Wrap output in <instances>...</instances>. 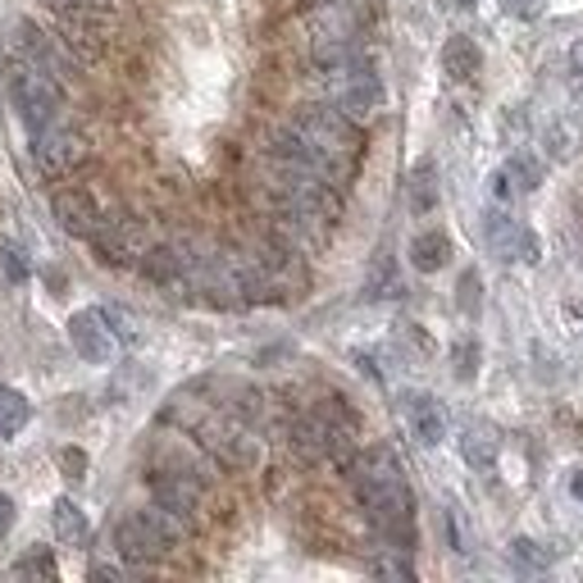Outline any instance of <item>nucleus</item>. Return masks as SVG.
Wrapping results in <instances>:
<instances>
[{
	"mask_svg": "<svg viewBox=\"0 0 583 583\" xmlns=\"http://www.w3.org/2000/svg\"><path fill=\"white\" fill-rule=\"evenodd\" d=\"M197 442L228 470H251L260 460V442L251 438V428L237 415H210L197 424Z\"/></svg>",
	"mask_w": 583,
	"mask_h": 583,
	"instance_id": "nucleus-6",
	"label": "nucleus"
},
{
	"mask_svg": "<svg viewBox=\"0 0 583 583\" xmlns=\"http://www.w3.org/2000/svg\"><path fill=\"white\" fill-rule=\"evenodd\" d=\"M506 178H515V188H519V192H534L538 182H542L538 165H534V160H525V156H515V160L506 165Z\"/></svg>",
	"mask_w": 583,
	"mask_h": 583,
	"instance_id": "nucleus-23",
	"label": "nucleus"
},
{
	"mask_svg": "<svg viewBox=\"0 0 583 583\" xmlns=\"http://www.w3.org/2000/svg\"><path fill=\"white\" fill-rule=\"evenodd\" d=\"M370 570H374V574H383V579H415L411 561H374Z\"/></svg>",
	"mask_w": 583,
	"mask_h": 583,
	"instance_id": "nucleus-25",
	"label": "nucleus"
},
{
	"mask_svg": "<svg viewBox=\"0 0 583 583\" xmlns=\"http://www.w3.org/2000/svg\"><path fill=\"white\" fill-rule=\"evenodd\" d=\"M447 256H451V237L438 233V228H428V233H419V237L411 242V265H415L419 273H438V269L447 265Z\"/></svg>",
	"mask_w": 583,
	"mask_h": 583,
	"instance_id": "nucleus-16",
	"label": "nucleus"
},
{
	"mask_svg": "<svg viewBox=\"0 0 583 583\" xmlns=\"http://www.w3.org/2000/svg\"><path fill=\"white\" fill-rule=\"evenodd\" d=\"M324 78L333 87V105L343 114H351L356 124L383 110V78L374 74V65L365 55H351V59H343V65L324 69Z\"/></svg>",
	"mask_w": 583,
	"mask_h": 583,
	"instance_id": "nucleus-5",
	"label": "nucleus"
},
{
	"mask_svg": "<svg viewBox=\"0 0 583 583\" xmlns=\"http://www.w3.org/2000/svg\"><path fill=\"white\" fill-rule=\"evenodd\" d=\"M5 434H14V428H10V419H0V438H5Z\"/></svg>",
	"mask_w": 583,
	"mask_h": 583,
	"instance_id": "nucleus-33",
	"label": "nucleus"
},
{
	"mask_svg": "<svg viewBox=\"0 0 583 583\" xmlns=\"http://www.w3.org/2000/svg\"><path fill=\"white\" fill-rule=\"evenodd\" d=\"M65 51H69V46L59 42V37H51L42 23H33V19L10 23V55H14V59H27V65H42L46 74L65 78V74H69Z\"/></svg>",
	"mask_w": 583,
	"mask_h": 583,
	"instance_id": "nucleus-8",
	"label": "nucleus"
},
{
	"mask_svg": "<svg viewBox=\"0 0 583 583\" xmlns=\"http://www.w3.org/2000/svg\"><path fill=\"white\" fill-rule=\"evenodd\" d=\"M0 415L10 419V428H19V424L33 419V406H27V396H23V392H14V388L0 383Z\"/></svg>",
	"mask_w": 583,
	"mask_h": 583,
	"instance_id": "nucleus-21",
	"label": "nucleus"
},
{
	"mask_svg": "<svg viewBox=\"0 0 583 583\" xmlns=\"http://www.w3.org/2000/svg\"><path fill=\"white\" fill-rule=\"evenodd\" d=\"M511 561L519 565V570H547V551H538V542H529V538H515L511 542Z\"/></svg>",
	"mask_w": 583,
	"mask_h": 583,
	"instance_id": "nucleus-22",
	"label": "nucleus"
},
{
	"mask_svg": "<svg viewBox=\"0 0 583 583\" xmlns=\"http://www.w3.org/2000/svg\"><path fill=\"white\" fill-rule=\"evenodd\" d=\"M466 311H474V273H466Z\"/></svg>",
	"mask_w": 583,
	"mask_h": 583,
	"instance_id": "nucleus-31",
	"label": "nucleus"
},
{
	"mask_svg": "<svg viewBox=\"0 0 583 583\" xmlns=\"http://www.w3.org/2000/svg\"><path fill=\"white\" fill-rule=\"evenodd\" d=\"M91 579H124V570H114V565H91Z\"/></svg>",
	"mask_w": 583,
	"mask_h": 583,
	"instance_id": "nucleus-30",
	"label": "nucleus"
},
{
	"mask_svg": "<svg viewBox=\"0 0 583 583\" xmlns=\"http://www.w3.org/2000/svg\"><path fill=\"white\" fill-rule=\"evenodd\" d=\"M51 525H55L59 547H82V542H87V515H82L69 497H59V502L51 506Z\"/></svg>",
	"mask_w": 583,
	"mask_h": 583,
	"instance_id": "nucleus-17",
	"label": "nucleus"
},
{
	"mask_svg": "<svg viewBox=\"0 0 583 583\" xmlns=\"http://www.w3.org/2000/svg\"><path fill=\"white\" fill-rule=\"evenodd\" d=\"M570 487H574V497L583 502V474H574V483H570Z\"/></svg>",
	"mask_w": 583,
	"mask_h": 583,
	"instance_id": "nucleus-32",
	"label": "nucleus"
},
{
	"mask_svg": "<svg viewBox=\"0 0 583 583\" xmlns=\"http://www.w3.org/2000/svg\"><path fill=\"white\" fill-rule=\"evenodd\" d=\"M91 242H97V251L110 260V265H133V260H142L146 256V247H150V237H146V228L137 224V220H101V228L91 233Z\"/></svg>",
	"mask_w": 583,
	"mask_h": 583,
	"instance_id": "nucleus-10",
	"label": "nucleus"
},
{
	"mask_svg": "<svg viewBox=\"0 0 583 583\" xmlns=\"http://www.w3.org/2000/svg\"><path fill=\"white\" fill-rule=\"evenodd\" d=\"M301 146V156L315 169H324L337 188L351 182V173L360 169V150H365V133L351 114H343L337 105H311L292 119L288 128Z\"/></svg>",
	"mask_w": 583,
	"mask_h": 583,
	"instance_id": "nucleus-2",
	"label": "nucleus"
},
{
	"mask_svg": "<svg viewBox=\"0 0 583 583\" xmlns=\"http://www.w3.org/2000/svg\"><path fill=\"white\" fill-rule=\"evenodd\" d=\"M0 265H5V279L10 283H23L27 279V260H23L19 247H0Z\"/></svg>",
	"mask_w": 583,
	"mask_h": 583,
	"instance_id": "nucleus-24",
	"label": "nucleus"
},
{
	"mask_svg": "<svg viewBox=\"0 0 583 583\" xmlns=\"http://www.w3.org/2000/svg\"><path fill=\"white\" fill-rule=\"evenodd\" d=\"M347 474H351V487H356L365 515H370V525L396 551H406L415 542V497L406 487L402 460H396L388 447H365V451H356Z\"/></svg>",
	"mask_w": 583,
	"mask_h": 583,
	"instance_id": "nucleus-1",
	"label": "nucleus"
},
{
	"mask_svg": "<svg viewBox=\"0 0 583 583\" xmlns=\"http://www.w3.org/2000/svg\"><path fill=\"white\" fill-rule=\"evenodd\" d=\"M456 379H474V343L456 347Z\"/></svg>",
	"mask_w": 583,
	"mask_h": 583,
	"instance_id": "nucleus-26",
	"label": "nucleus"
},
{
	"mask_svg": "<svg viewBox=\"0 0 583 583\" xmlns=\"http://www.w3.org/2000/svg\"><path fill=\"white\" fill-rule=\"evenodd\" d=\"M479 69H483V55H479L474 37H447V46H442V74L451 82H470Z\"/></svg>",
	"mask_w": 583,
	"mask_h": 583,
	"instance_id": "nucleus-15",
	"label": "nucleus"
},
{
	"mask_svg": "<svg viewBox=\"0 0 583 583\" xmlns=\"http://www.w3.org/2000/svg\"><path fill=\"white\" fill-rule=\"evenodd\" d=\"M402 419H406L411 438L419 447H438L447 438V415H442V406L428 392H406L402 396Z\"/></svg>",
	"mask_w": 583,
	"mask_h": 583,
	"instance_id": "nucleus-14",
	"label": "nucleus"
},
{
	"mask_svg": "<svg viewBox=\"0 0 583 583\" xmlns=\"http://www.w3.org/2000/svg\"><path fill=\"white\" fill-rule=\"evenodd\" d=\"M466 5H470V0H466Z\"/></svg>",
	"mask_w": 583,
	"mask_h": 583,
	"instance_id": "nucleus-34",
	"label": "nucleus"
},
{
	"mask_svg": "<svg viewBox=\"0 0 583 583\" xmlns=\"http://www.w3.org/2000/svg\"><path fill=\"white\" fill-rule=\"evenodd\" d=\"M406 201H411V214H428V210L438 205V182H434V165H419V169L411 173Z\"/></svg>",
	"mask_w": 583,
	"mask_h": 583,
	"instance_id": "nucleus-18",
	"label": "nucleus"
},
{
	"mask_svg": "<svg viewBox=\"0 0 583 583\" xmlns=\"http://www.w3.org/2000/svg\"><path fill=\"white\" fill-rule=\"evenodd\" d=\"M150 493H156V506H165L169 515H178L188 525L201 506V479L192 470H156L150 474Z\"/></svg>",
	"mask_w": 583,
	"mask_h": 583,
	"instance_id": "nucleus-11",
	"label": "nucleus"
},
{
	"mask_svg": "<svg viewBox=\"0 0 583 583\" xmlns=\"http://www.w3.org/2000/svg\"><path fill=\"white\" fill-rule=\"evenodd\" d=\"M511 14H519V19H538V14H542V0H511Z\"/></svg>",
	"mask_w": 583,
	"mask_h": 583,
	"instance_id": "nucleus-28",
	"label": "nucleus"
},
{
	"mask_svg": "<svg viewBox=\"0 0 583 583\" xmlns=\"http://www.w3.org/2000/svg\"><path fill=\"white\" fill-rule=\"evenodd\" d=\"M460 451H466V460L474 470H483V466H493V460H497V438L487 434V428H470V434L460 438Z\"/></svg>",
	"mask_w": 583,
	"mask_h": 583,
	"instance_id": "nucleus-19",
	"label": "nucleus"
},
{
	"mask_svg": "<svg viewBox=\"0 0 583 583\" xmlns=\"http://www.w3.org/2000/svg\"><path fill=\"white\" fill-rule=\"evenodd\" d=\"M59 460H65V470H69V479H82V470H87V456H82L78 447H69V451H59Z\"/></svg>",
	"mask_w": 583,
	"mask_h": 583,
	"instance_id": "nucleus-27",
	"label": "nucleus"
},
{
	"mask_svg": "<svg viewBox=\"0 0 583 583\" xmlns=\"http://www.w3.org/2000/svg\"><path fill=\"white\" fill-rule=\"evenodd\" d=\"M33 160H37V169H42L46 178H69V173L87 160V142H82V133L65 128V124L55 119L51 128L33 133Z\"/></svg>",
	"mask_w": 583,
	"mask_h": 583,
	"instance_id": "nucleus-7",
	"label": "nucleus"
},
{
	"mask_svg": "<svg viewBox=\"0 0 583 583\" xmlns=\"http://www.w3.org/2000/svg\"><path fill=\"white\" fill-rule=\"evenodd\" d=\"M182 542V519L169 515L165 506H146V511H128L114 525V551L133 565H156Z\"/></svg>",
	"mask_w": 583,
	"mask_h": 583,
	"instance_id": "nucleus-3",
	"label": "nucleus"
},
{
	"mask_svg": "<svg viewBox=\"0 0 583 583\" xmlns=\"http://www.w3.org/2000/svg\"><path fill=\"white\" fill-rule=\"evenodd\" d=\"M10 525H14V502H10L5 493H0V538L10 534Z\"/></svg>",
	"mask_w": 583,
	"mask_h": 583,
	"instance_id": "nucleus-29",
	"label": "nucleus"
},
{
	"mask_svg": "<svg viewBox=\"0 0 583 583\" xmlns=\"http://www.w3.org/2000/svg\"><path fill=\"white\" fill-rule=\"evenodd\" d=\"M69 343L87 365H110L114 360V328L105 311H78L69 319Z\"/></svg>",
	"mask_w": 583,
	"mask_h": 583,
	"instance_id": "nucleus-12",
	"label": "nucleus"
},
{
	"mask_svg": "<svg viewBox=\"0 0 583 583\" xmlns=\"http://www.w3.org/2000/svg\"><path fill=\"white\" fill-rule=\"evenodd\" d=\"M10 101L23 119L27 133L51 128L59 110H65V87H59L55 74H46L42 65H27V59H14L10 65Z\"/></svg>",
	"mask_w": 583,
	"mask_h": 583,
	"instance_id": "nucleus-4",
	"label": "nucleus"
},
{
	"mask_svg": "<svg viewBox=\"0 0 583 583\" xmlns=\"http://www.w3.org/2000/svg\"><path fill=\"white\" fill-rule=\"evenodd\" d=\"M59 574V565H55V557L46 547H33L27 557L14 565V579H55Z\"/></svg>",
	"mask_w": 583,
	"mask_h": 583,
	"instance_id": "nucleus-20",
	"label": "nucleus"
},
{
	"mask_svg": "<svg viewBox=\"0 0 583 583\" xmlns=\"http://www.w3.org/2000/svg\"><path fill=\"white\" fill-rule=\"evenodd\" d=\"M483 242L493 247L502 260H538V237L519 224V220H511L506 210H487L483 214Z\"/></svg>",
	"mask_w": 583,
	"mask_h": 583,
	"instance_id": "nucleus-9",
	"label": "nucleus"
},
{
	"mask_svg": "<svg viewBox=\"0 0 583 583\" xmlns=\"http://www.w3.org/2000/svg\"><path fill=\"white\" fill-rule=\"evenodd\" d=\"M51 214H55V224L65 228L69 237H91V233L101 228V220H105L97 197L82 192V188H59L51 197Z\"/></svg>",
	"mask_w": 583,
	"mask_h": 583,
	"instance_id": "nucleus-13",
	"label": "nucleus"
}]
</instances>
